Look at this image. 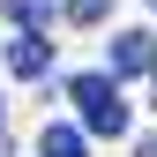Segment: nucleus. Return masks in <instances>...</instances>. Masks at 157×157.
<instances>
[{"label":"nucleus","instance_id":"nucleus-2","mask_svg":"<svg viewBox=\"0 0 157 157\" xmlns=\"http://www.w3.org/2000/svg\"><path fill=\"white\" fill-rule=\"evenodd\" d=\"M45 67H52V45H45V37H15V45H8V75H23V82H37Z\"/></svg>","mask_w":157,"mask_h":157},{"label":"nucleus","instance_id":"nucleus-3","mask_svg":"<svg viewBox=\"0 0 157 157\" xmlns=\"http://www.w3.org/2000/svg\"><path fill=\"white\" fill-rule=\"evenodd\" d=\"M157 67V45H150V37H112V75H150Z\"/></svg>","mask_w":157,"mask_h":157},{"label":"nucleus","instance_id":"nucleus-6","mask_svg":"<svg viewBox=\"0 0 157 157\" xmlns=\"http://www.w3.org/2000/svg\"><path fill=\"white\" fill-rule=\"evenodd\" d=\"M67 15L75 23H105V0H67Z\"/></svg>","mask_w":157,"mask_h":157},{"label":"nucleus","instance_id":"nucleus-7","mask_svg":"<svg viewBox=\"0 0 157 157\" xmlns=\"http://www.w3.org/2000/svg\"><path fill=\"white\" fill-rule=\"evenodd\" d=\"M0 120H8V112H0Z\"/></svg>","mask_w":157,"mask_h":157},{"label":"nucleus","instance_id":"nucleus-5","mask_svg":"<svg viewBox=\"0 0 157 157\" xmlns=\"http://www.w3.org/2000/svg\"><path fill=\"white\" fill-rule=\"evenodd\" d=\"M37 157H82V135H75V127H45Z\"/></svg>","mask_w":157,"mask_h":157},{"label":"nucleus","instance_id":"nucleus-1","mask_svg":"<svg viewBox=\"0 0 157 157\" xmlns=\"http://www.w3.org/2000/svg\"><path fill=\"white\" fill-rule=\"evenodd\" d=\"M67 97L82 105V120L97 135H127V105H120V90H112V75H75Z\"/></svg>","mask_w":157,"mask_h":157},{"label":"nucleus","instance_id":"nucleus-4","mask_svg":"<svg viewBox=\"0 0 157 157\" xmlns=\"http://www.w3.org/2000/svg\"><path fill=\"white\" fill-rule=\"evenodd\" d=\"M8 15H15V23H30V30H45L52 15H60V0H8Z\"/></svg>","mask_w":157,"mask_h":157}]
</instances>
